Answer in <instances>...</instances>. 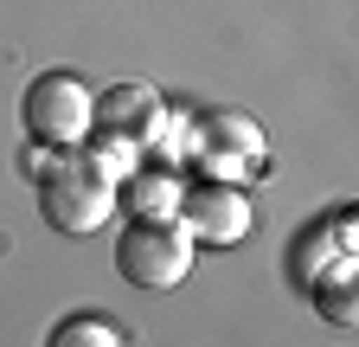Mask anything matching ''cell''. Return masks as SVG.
<instances>
[{"label": "cell", "instance_id": "cell-1", "mask_svg": "<svg viewBox=\"0 0 359 347\" xmlns=\"http://www.w3.org/2000/svg\"><path fill=\"white\" fill-rule=\"evenodd\" d=\"M193 232L187 219H161V212H142L116 232V270L135 289H173L180 277L193 270Z\"/></svg>", "mask_w": 359, "mask_h": 347}, {"label": "cell", "instance_id": "cell-2", "mask_svg": "<svg viewBox=\"0 0 359 347\" xmlns=\"http://www.w3.org/2000/svg\"><path fill=\"white\" fill-rule=\"evenodd\" d=\"M20 122L39 148H77L97 129V97L77 71H39L20 97Z\"/></svg>", "mask_w": 359, "mask_h": 347}, {"label": "cell", "instance_id": "cell-3", "mask_svg": "<svg viewBox=\"0 0 359 347\" xmlns=\"http://www.w3.org/2000/svg\"><path fill=\"white\" fill-rule=\"evenodd\" d=\"M39 212H45L52 232L90 238V232H103L109 212H116V181H103L97 161H58L39 181Z\"/></svg>", "mask_w": 359, "mask_h": 347}, {"label": "cell", "instance_id": "cell-4", "mask_svg": "<svg viewBox=\"0 0 359 347\" xmlns=\"http://www.w3.org/2000/svg\"><path fill=\"white\" fill-rule=\"evenodd\" d=\"M161 97L154 91H142V84H116V91H103L97 97V129H103V142H116V155H135L154 129H161ZM90 129V136H97Z\"/></svg>", "mask_w": 359, "mask_h": 347}, {"label": "cell", "instance_id": "cell-5", "mask_svg": "<svg viewBox=\"0 0 359 347\" xmlns=\"http://www.w3.org/2000/svg\"><path fill=\"white\" fill-rule=\"evenodd\" d=\"M180 219H187V232L205 238V244H238V238L250 232V199H244L238 187L199 181V187L180 193Z\"/></svg>", "mask_w": 359, "mask_h": 347}, {"label": "cell", "instance_id": "cell-6", "mask_svg": "<svg viewBox=\"0 0 359 347\" xmlns=\"http://www.w3.org/2000/svg\"><path fill=\"white\" fill-rule=\"evenodd\" d=\"M205 155H218V167H250L263 155V122H250L244 110H205Z\"/></svg>", "mask_w": 359, "mask_h": 347}, {"label": "cell", "instance_id": "cell-7", "mask_svg": "<svg viewBox=\"0 0 359 347\" xmlns=\"http://www.w3.org/2000/svg\"><path fill=\"white\" fill-rule=\"evenodd\" d=\"M314 309H321L334 328H359V251L340 257L334 270H321V283H314Z\"/></svg>", "mask_w": 359, "mask_h": 347}, {"label": "cell", "instance_id": "cell-8", "mask_svg": "<svg viewBox=\"0 0 359 347\" xmlns=\"http://www.w3.org/2000/svg\"><path fill=\"white\" fill-rule=\"evenodd\" d=\"M122 341V322L116 315H71L45 334V347H116Z\"/></svg>", "mask_w": 359, "mask_h": 347}, {"label": "cell", "instance_id": "cell-9", "mask_svg": "<svg viewBox=\"0 0 359 347\" xmlns=\"http://www.w3.org/2000/svg\"><path fill=\"white\" fill-rule=\"evenodd\" d=\"M327 225H334V238H340V244H353V251H359V199H346Z\"/></svg>", "mask_w": 359, "mask_h": 347}]
</instances>
